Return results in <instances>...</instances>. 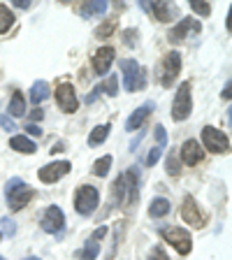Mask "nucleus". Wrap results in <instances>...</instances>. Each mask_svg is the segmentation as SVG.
Segmentation results:
<instances>
[{
	"label": "nucleus",
	"mask_w": 232,
	"mask_h": 260,
	"mask_svg": "<svg viewBox=\"0 0 232 260\" xmlns=\"http://www.w3.org/2000/svg\"><path fill=\"white\" fill-rule=\"evenodd\" d=\"M0 235H5V237H14L16 235V225H14V221H12L10 216L0 218Z\"/></svg>",
	"instance_id": "obj_28"
},
{
	"label": "nucleus",
	"mask_w": 232,
	"mask_h": 260,
	"mask_svg": "<svg viewBox=\"0 0 232 260\" xmlns=\"http://www.w3.org/2000/svg\"><path fill=\"white\" fill-rule=\"evenodd\" d=\"M100 86H103V91H107L109 95H116V93H119V79H116V75H112L105 84H100Z\"/></svg>",
	"instance_id": "obj_32"
},
{
	"label": "nucleus",
	"mask_w": 232,
	"mask_h": 260,
	"mask_svg": "<svg viewBox=\"0 0 232 260\" xmlns=\"http://www.w3.org/2000/svg\"><path fill=\"white\" fill-rule=\"evenodd\" d=\"M97 253H100V242L91 237V239L86 242V246H84V249L77 253V260H95Z\"/></svg>",
	"instance_id": "obj_23"
},
{
	"label": "nucleus",
	"mask_w": 232,
	"mask_h": 260,
	"mask_svg": "<svg viewBox=\"0 0 232 260\" xmlns=\"http://www.w3.org/2000/svg\"><path fill=\"white\" fill-rule=\"evenodd\" d=\"M107 0H95V3H84L81 5V16H86V19H91V16H103L105 12H107Z\"/></svg>",
	"instance_id": "obj_17"
},
{
	"label": "nucleus",
	"mask_w": 232,
	"mask_h": 260,
	"mask_svg": "<svg viewBox=\"0 0 232 260\" xmlns=\"http://www.w3.org/2000/svg\"><path fill=\"white\" fill-rule=\"evenodd\" d=\"M179 72H181V54L179 51H170L168 56H165V63H162V79L160 84L165 88H170L177 81Z\"/></svg>",
	"instance_id": "obj_9"
},
{
	"label": "nucleus",
	"mask_w": 232,
	"mask_h": 260,
	"mask_svg": "<svg viewBox=\"0 0 232 260\" xmlns=\"http://www.w3.org/2000/svg\"><path fill=\"white\" fill-rule=\"evenodd\" d=\"M135 38H137V30H125L123 32V42L128 44V47H135Z\"/></svg>",
	"instance_id": "obj_37"
},
{
	"label": "nucleus",
	"mask_w": 232,
	"mask_h": 260,
	"mask_svg": "<svg viewBox=\"0 0 232 260\" xmlns=\"http://www.w3.org/2000/svg\"><path fill=\"white\" fill-rule=\"evenodd\" d=\"M160 153H162V149H160V146H156V149H151V151H149V156H146V165H149V168H153V165H156V162L160 160Z\"/></svg>",
	"instance_id": "obj_33"
},
{
	"label": "nucleus",
	"mask_w": 232,
	"mask_h": 260,
	"mask_svg": "<svg viewBox=\"0 0 232 260\" xmlns=\"http://www.w3.org/2000/svg\"><path fill=\"white\" fill-rule=\"evenodd\" d=\"M5 198H7V205H10L12 211H19L28 205V202L35 198V190L19 177H12L10 181L5 184Z\"/></svg>",
	"instance_id": "obj_1"
},
{
	"label": "nucleus",
	"mask_w": 232,
	"mask_h": 260,
	"mask_svg": "<svg viewBox=\"0 0 232 260\" xmlns=\"http://www.w3.org/2000/svg\"><path fill=\"white\" fill-rule=\"evenodd\" d=\"M26 260H40V258H26Z\"/></svg>",
	"instance_id": "obj_43"
},
{
	"label": "nucleus",
	"mask_w": 232,
	"mask_h": 260,
	"mask_svg": "<svg viewBox=\"0 0 232 260\" xmlns=\"http://www.w3.org/2000/svg\"><path fill=\"white\" fill-rule=\"evenodd\" d=\"M223 98H225V100H230V84H227L225 91H223Z\"/></svg>",
	"instance_id": "obj_42"
},
{
	"label": "nucleus",
	"mask_w": 232,
	"mask_h": 260,
	"mask_svg": "<svg viewBox=\"0 0 232 260\" xmlns=\"http://www.w3.org/2000/svg\"><path fill=\"white\" fill-rule=\"evenodd\" d=\"M109 130H112V123H105V125H95L93 133L88 135V146H100L105 140H107Z\"/></svg>",
	"instance_id": "obj_21"
},
{
	"label": "nucleus",
	"mask_w": 232,
	"mask_h": 260,
	"mask_svg": "<svg viewBox=\"0 0 232 260\" xmlns=\"http://www.w3.org/2000/svg\"><path fill=\"white\" fill-rule=\"evenodd\" d=\"M190 112H193V95H190V84L184 81V84L177 88V95H174L172 119L174 121H184V119L190 116Z\"/></svg>",
	"instance_id": "obj_3"
},
{
	"label": "nucleus",
	"mask_w": 232,
	"mask_h": 260,
	"mask_svg": "<svg viewBox=\"0 0 232 260\" xmlns=\"http://www.w3.org/2000/svg\"><path fill=\"white\" fill-rule=\"evenodd\" d=\"M156 140H158V144H160V146L168 144V133H165V128H162V125H156Z\"/></svg>",
	"instance_id": "obj_36"
},
{
	"label": "nucleus",
	"mask_w": 232,
	"mask_h": 260,
	"mask_svg": "<svg viewBox=\"0 0 232 260\" xmlns=\"http://www.w3.org/2000/svg\"><path fill=\"white\" fill-rule=\"evenodd\" d=\"M149 260H170V258H168V253H165L162 246H153L151 253H149Z\"/></svg>",
	"instance_id": "obj_35"
},
{
	"label": "nucleus",
	"mask_w": 232,
	"mask_h": 260,
	"mask_svg": "<svg viewBox=\"0 0 232 260\" xmlns=\"http://www.w3.org/2000/svg\"><path fill=\"white\" fill-rule=\"evenodd\" d=\"M170 214V200L168 198H153L149 205V216L151 218H162Z\"/></svg>",
	"instance_id": "obj_18"
},
{
	"label": "nucleus",
	"mask_w": 232,
	"mask_h": 260,
	"mask_svg": "<svg viewBox=\"0 0 232 260\" xmlns=\"http://www.w3.org/2000/svg\"><path fill=\"white\" fill-rule=\"evenodd\" d=\"M142 7H144V10H151L153 14H156L158 21H168L170 14H172V10H170L165 3H153V5H146V3H142Z\"/></svg>",
	"instance_id": "obj_25"
},
{
	"label": "nucleus",
	"mask_w": 232,
	"mask_h": 260,
	"mask_svg": "<svg viewBox=\"0 0 232 260\" xmlns=\"http://www.w3.org/2000/svg\"><path fill=\"white\" fill-rule=\"evenodd\" d=\"M100 93H103V86H95L91 91V95L86 98V103H93V100H97V95H100Z\"/></svg>",
	"instance_id": "obj_38"
},
{
	"label": "nucleus",
	"mask_w": 232,
	"mask_h": 260,
	"mask_svg": "<svg viewBox=\"0 0 232 260\" xmlns=\"http://www.w3.org/2000/svg\"><path fill=\"white\" fill-rule=\"evenodd\" d=\"M181 218H184L188 225H193V228H202V225H205V216H202V211H200V207H197V202H195L193 195H186V198H184Z\"/></svg>",
	"instance_id": "obj_11"
},
{
	"label": "nucleus",
	"mask_w": 232,
	"mask_h": 260,
	"mask_svg": "<svg viewBox=\"0 0 232 260\" xmlns=\"http://www.w3.org/2000/svg\"><path fill=\"white\" fill-rule=\"evenodd\" d=\"M153 107H156L153 103H146V105H142V107H137L135 112L130 114V119L125 121V130H128V133H135L137 128H142V123H144L146 116L153 112Z\"/></svg>",
	"instance_id": "obj_15"
},
{
	"label": "nucleus",
	"mask_w": 232,
	"mask_h": 260,
	"mask_svg": "<svg viewBox=\"0 0 232 260\" xmlns=\"http://www.w3.org/2000/svg\"><path fill=\"white\" fill-rule=\"evenodd\" d=\"M121 70H123V86L128 93H135L146 86V70L140 68V63L132 58L121 60Z\"/></svg>",
	"instance_id": "obj_2"
},
{
	"label": "nucleus",
	"mask_w": 232,
	"mask_h": 260,
	"mask_svg": "<svg viewBox=\"0 0 232 260\" xmlns=\"http://www.w3.org/2000/svg\"><path fill=\"white\" fill-rule=\"evenodd\" d=\"M10 146L14 149V151H21V153H35V142L28 140V137H23V135H14V137H12Z\"/></svg>",
	"instance_id": "obj_20"
},
{
	"label": "nucleus",
	"mask_w": 232,
	"mask_h": 260,
	"mask_svg": "<svg viewBox=\"0 0 232 260\" xmlns=\"http://www.w3.org/2000/svg\"><path fill=\"white\" fill-rule=\"evenodd\" d=\"M205 158V151H202V146L197 144L195 140H186L184 144H181V160L186 162V165H197V162Z\"/></svg>",
	"instance_id": "obj_14"
},
{
	"label": "nucleus",
	"mask_w": 232,
	"mask_h": 260,
	"mask_svg": "<svg viewBox=\"0 0 232 260\" xmlns=\"http://www.w3.org/2000/svg\"><path fill=\"white\" fill-rule=\"evenodd\" d=\"M0 237H3V235H0Z\"/></svg>",
	"instance_id": "obj_45"
},
{
	"label": "nucleus",
	"mask_w": 232,
	"mask_h": 260,
	"mask_svg": "<svg viewBox=\"0 0 232 260\" xmlns=\"http://www.w3.org/2000/svg\"><path fill=\"white\" fill-rule=\"evenodd\" d=\"M114 49L112 47H100L95 51V56H93V70H95V75H107V70L112 68L114 63Z\"/></svg>",
	"instance_id": "obj_13"
},
{
	"label": "nucleus",
	"mask_w": 232,
	"mask_h": 260,
	"mask_svg": "<svg viewBox=\"0 0 232 260\" xmlns=\"http://www.w3.org/2000/svg\"><path fill=\"white\" fill-rule=\"evenodd\" d=\"M123 186H125V200L128 202H135L137 195H140V172H137V168H130L128 172L123 174Z\"/></svg>",
	"instance_id": "obj_16"
},
{
	"label": "nucleus",
	"mask_w": 232,
	"mask_h": 260,
	"mask_svg": "<svg viewBox=\"0 0 232 260\" xmlns=\"http://www.w3.org/2000/svg\"><path fill=\"white\" fill-rule=\"evenodd\" d=\"M40 225H42V230L49 235L60 233L65 228V214L58 207H47V209L42 211V216H40Z\"/></svg>",
	"instance_id": "obj_7"
},
{
	"label": "nucleus",
	"mask_w": 232,
	"mask_h": 260,
	"mask_svg": "<svg viewBox=\"0 0 232 260\" xmlns=\"http://www.w3.org/2000/svg\"><path fill=\"white\" fill-rule=\"evenodd\" d=\"M0 260H5V258H3V255H0Z\"/></svg>",
	"instance_id": "obj_44"
},
{
	"label": "nucleus",
	"mask_w": 232,
	"mask_h": 260,
	"mask_svg": "<svg viewBox=\"0 0 232 260\" xmlns=\"http://www.w3.org/2000/svg\"><path fill=\"white\" fill-rule=\"evenodd\" d=\"M12 23H14V14L10 12V7L0 5V35H5L12 28Z\"/></svg>",
	"instance_id": "obj_26"
},
{
	"label": "nucleus",
	"mask_w": 232,
	"mask_h": 260,
	"mask_svg": "<svg viewBox=\"0 0 232 260\" xmlns=\"http://www.w3.org/2000/svg\"><path fill=\"white\" fill-rule=\"evenodd\" d=\"M26 133H30V135H42V130H40V125H26Z\"/></svg>",
	"instance_id": "obj_39"
},
{
	"label": "nucleus",
	"mask_w": 232,
	"mask_h": 260,
	"mask_svg": "<svg viewBox=\"0 0 232 260\" xmlns=\"http://www.w3.org/2000/svg\"><path fill=\"white\" fill-rule=\"evenodd\" d=\"M56 103H58V107L63 109L65 114H75L77 107H79V100H77V95H75V86L68 84V81L58 84V86H56Z\"/></svg>",
	"instance_id": "obj_8"
},
{
	"label": "nucleus",
	"mask_w": 232,
	"mask_h": 260,
	"mask_svg": "<svg viewBox=\"0 0 232 260\" xmlns=\"http://www.w3.org/2000/svg\"><path fill=\"white\" fill-rule=\"evenodd\" d=\"M168 172L172 174V177H179V174H181V165H179L177 153H174V151L168 153Z\"/></svg>",
	"instance_id": "obj_29"
},
{
	"label": "nucleus",
	"mask_w": 232,
	"mask_h": 260,
	"mask_svg": "<svg viewBox=\"0 0 232 260\" xmlns=\"http://www.w3.org/2000/svg\"><path fill=\"white\" fill-rule=\"evenodd\" d=\"M109 170H112V156H103V158H97L95 165H93V172H95L97 177H107Z\"/></svg>",
	"instance_id": "obj_27"
},
{
	"label": "nucleus",
	"mask_w": 232,
	"mask_h": 260,
	"mask_svg": "<svg viewBox=\"0 0 232 260\" xmlns=\"http://www.w3.org/2000/svg\"><path fill=\"white\" fill-rule=\"evenodd\" d=\"M30 116H32V119H35V121H40V119H42V116H44V112H42V109H38V107H35V109H32V112H30Z\"/></svg>",
	"instance_id": "obj_41"
},
{
	"label": "nucleus",
	"mask_w": 232,
	"mask_h": 260,
	"mask_svg": "<svg viewBox=\"0 0 232 260\" xmlns=\"http://www.w3.org/2000/svg\"><path fill=\"white\" fill-rule=\"evenodd\" d=\"M190 7H193L195 14H200V16H209L211 14V7L207 5V3H202V0H190Z\"/></svg>",
	"instance_id": "obj_31"
},
{
	"label": "nucleus",
	"mask_w": 232,
	"mask_h": 260,
	"mask_svg": "<svg viewBox=\"0 0 232 260\" xmlns=\"http://www.w3.org/2000/svg\"><path fill=\"white\" fill-rule=\"evenodd\" d=\"M100 202V193H97L95 186H79L77 188V195H75V209L79 211L81 216H88L93 214Z\"/></svg>",
	"instance_id": "obj_4"
},
{
	"label": "nucleus",
	"mask_w": 232,
	"mask_h": 260,
	"mask_svg": "<svg viewBox=\"0 0 232 260\" xmlns=\"http://www.w3.org/2000/svg\"><path fill=\"white\" fill-rule=\"evenodd\" d=\"M49 98V84L47 81H35V84H32V88H30V100L35 105L38 103H44V100H47Z\"/></svg>",
	"instance_id": "obj_24"
},
{
	"label": "nucleus",
	"mask_w": 232,
	"mask_h": 260,
	"mask_svg": "<svg viewBox=\"0 0 232 260\" xmlns=\"http://www.w3.org/2000/svg\"><path fill=\"white\" fill-rule=\"evenodd\" d=\"M23 114H26V98H23L21 91H14L12 93L10 109H7V116H23Z\"/></svg>",
	"instance_id": "obj_19"
},
{
	"label": "nucleus",
	"mask_w": 232,
	"mask_h": 260,
	"mask_svg": "<svg viewBox=\"0 0 232 260\" xmlns=\"http://www.w3.org/2000/svg\"><path fill=\"white\" fill-rule=\"evenodd\" d=\"M200 30H202L200 21L193 19V16H186V19H181V21L170 30V40H172V42H184L188 35H197Z\"/></svg>",
	"instance_id": "obj_10"
},
{
	"label": "nucleus",
	"mask_w": 232,
	"mask_h": 260,
	"mask_svg": "<svg viewBox=\"0 0 232 260\" xmlns=\"http://www.w3.org/2000/svg\"><path fill=\"white\" fill-rule=\"evenodd\" d=\"M14 5L21 7V10H28V7H30V0H14Z\"/></svg>",
	"instance_id": "obj_40"
},
{
	"label": "nucleus",
	"mask_w": 232,
	"mask_h": 260,
	"mask_svg": "<svg viewBox=\"0 0 232 260\" xmlns=\"http://www.w3.org/2000/svg\"><path fill=\"white\" fill-rule=\"evenodd\" d=\"M202 140H205L207 151H211V153H227L230 151V140H227V135L216 128H211V125H205V128H202Z\"/></svg>",
	"instance_id": "obj_6"
},
{
	"label": "nucleus",
	"mask_w": 232,
	"mask_h": 260,
	"mask_svg": "<svg viewBox=\"0 0 232 260\" xmlns=\"http://www.w3.org/2000/svg\"><path fill=\"white\" fill-rule=\"evenodd\" d=\"M68 172H70V162L68 160L49 162V165H44V168L40 170V181H44V184H54V181L63 179Z\"/></svg>",
	"instance_id": "obj_12"
},
{
	"label": "nucleus",
	"mask_w": 232,
	"mask_h": 260,
	"mask_svg": "<svg viewBox=\"0 0 232 260\" xmlns=\"http://www.w3.org/2000/svg\"><path fill=\"white\" fill-rule=\"evenodd\" d=\"M125 198V186H123V177H119L112 186V193H109V207H119Z\"/></svg>",
	"instance_id": "obj_22"
},
{
	"label": "nucleus",
	"mask_w": 232,
	"mask_h": 260,
	"mask_svg": "<svg viewBox=\"0 0 232 260\" xmlns=\"http://www.w3.org/2000/svg\"><path fill=\"white\" fill-rule=\"evenodd\" d=\"M0 128H5L7 133H16V125H14V121L7 116V114H0Z\"/></svg>",
	"instance_id": "obj_34"
},
{
	"label": "nucleus",
	"mask_w": 232,
	"mask_h": 260,
	"mask_svg": "<svg viewBox=\"0 0 232 260\" xmlns=\"http://www.w3.org/2000/svg\"><path fill=\"white\" fill-rule=\"evenodd\" d=\"M114 30H116V21H105L103 26H100V28L95 30V35H97L100 40H105V38H109V35H112Z\"/></svg>",
	"instance_id": "obj_30"
},
{
	"label": "nucleus",
	"mask_w": 232,
	"mask_h": 260,
	"mask_svg": "<svg viewBox=\"0 0 232 260\" xmlns=\"http://www.w3.org/2000/svg\"><path fill=\"white\" fill-rule=\"evenodd\" d=\"M160 235L168 239V244H172V246H174V249H177L181 255H188L190 249H193V239H190V235L186 233L184 228H177V225H172V228H160Z\"/></svg>",
	"instance_id": "obj_5"
}]
</instances>
